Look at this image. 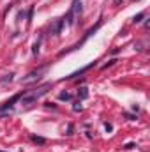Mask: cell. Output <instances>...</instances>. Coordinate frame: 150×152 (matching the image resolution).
<instances>
[{
  "instance_id": "6da1fadb",
  "label": "cell",
  "mask_w": 150,
  "mask_h": 152,
  "mask_svg": "<svg viewBox=\"0 0 150 152\" xmlns=\"http://www.w3.org/2000/svg\"><path fill=\"white\" fill-rule=\"evenodd\" d=\"M50 88H51V83H44L42 87H39L37 90H34V92H30V94H23V96H21V103H32V101H36L41 96H44Z\"/></svg>"
},
{
  "instance_id": "7a4b0ae2",
  "label": "cell",
  "mask_w": 150,
  "mask_h": 152,
  "mask_svg": "<svg viewBox=\"0 0 150 152\" xmlns=\"http://www.w3.org/2000/svg\"><path fill=\"white\" fill-rule=\"evenodd\" d=\"M79 14H81V0H74L73 5H71V9H69V12L64 18V21H67L69 25H74L76 20L79 18Z\"/></svg>"
},
{
  "instance_id": "3957f363",
  "label": "cell",
  "mask_w": 150,
  "mask_h": 152,
  "mask_svg": "<svg viewBox=\"0 0 150 152\" xmlns=\"http://www.w3.org/2000/svg\"><path fill=\"white\" fill-rule=\"evenodd\" d=\"M21 96H23V92H20V94H16V96H12V97H11V99H9L7 103H4V104L0 106V110L4 112V110H7V108H12V106H14V103L21 99Z\"/></svg>"
},
{
  "instance_id": "277c9868",
  "label": "cell",
  "mask_w": 150,
  "mask_h": 152,
  "mask_svg": "<svg viewBox=\"0 0 150 152\" xmlns=\"http://www.w3.org/2000/svg\"><path fill=\"white\" fill-rule=\"evenodd\" d=\"M64 23H66V21H64V18H62V20H57V21H55V25H53V28H51V34L58 36V34H60V30H62V27H64Z\"/></svg>"
},
{
  "instance_id": "5b68a950",
  "label": "cell",
  "mask_w": 150,
  "mask_h": 152,
  "mask_svg": "<svg viewBox=\"0 0 150 152\" xmlns=\"http://www.w3.org/2000/svg\"><path fill=\"white\" fill-rule=\"evenodd\" d=\"M94 66H95V62H92V64H88V66H87V67H83V69H79V71H76V73H73V75L66 76V80H73V78H74V76H79V75H83V73H85V71H88V69H90V67H94Z\"/></svg>"
},
{
  "instance_id": "8992f818",
  "label": "cell",
  "mask_w": 150,
  "mask_h": 152,
  "mask_svg": "<svg viewBox=\"0 0 150 152\" xmlns=\"http://www.w3.org/2000/svg\"><path fill=\"white\" fill-rule=\"evenodd\" d=\"M78 97H79V99H87V97H88V90H87L85 87H81V88L78 90Z\"/></svg>"
},
{
  "instance_id": "52a82bcc",
  "label": "cell",
  "mask_w": 150,
  "mask_h": 152,
  "mask_svg": "<svg viewBox=\"0 0 150 152\" xmlns=\"http://www.w3.org/2000/svg\"><path fill=\"white\" fill-rule=\"evenodd\" d=\"M143 18H145V12H140L138 16H134V18H133V21H134V23H140Z\"/></svg>"
},
{
  "instance_id": "ba28073f",
  "label": "cell",
  "mask_w": 150,
  "mask_h": 152,
  "mask_svg": "<svg viewBox=\"0 0 150 152\" xmlns=\"http://www.w3.org/2000/svg\"><path fill=\"white\" fill-rule=\"evenodd\" d=\"M58 97H60L62 101H69V99H71V94H69V92H62Z\"/></svg>"
},
{
  "instance_id": "9c48e42d",
  "label": "cell",
  "mask_w": 150,
  "mask_h": 152,
  "mask_svg": "<svg viewBox=\"0 0 150 152\" xmlns=\"http://www.w3.org/2000/svg\"><path fill=\"white\" fill-rule=\"evenodd\" d=\"M32 142L41 143V145H42V143H46V140H44V138H41V136H32Z\"/></svg>"
},
{
  "instance_id": "30bf717a",
  "label": "cell",
  "mask_w": 150,
  "mask_h": 152,
  "mask_svg": "<svg viewBox=\"0 0 150 152\" xmlns=\"http://www.w3.org/2000/svg\"><path fill=\"white\" fill-rule=\"evenodd\" d=\"M37 51H39V41L34 44V53H37Z\"/></svg>"
},
{
  "instance_id": "8fae6325",
  "label": "cell",
  "mask_w": 150,
  "mask_h": 152,
  "mask_svg": "<svg viewBox=\"0 0 150 152\" xmlns=\"http://www.w3.org/2000/svg\"><path fill=\"white\" fill-rule=\"evenodd\" d=\"M0 152H4V151H0Z\"/></svg>"
}]
</instances>
